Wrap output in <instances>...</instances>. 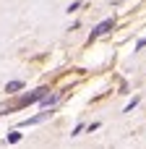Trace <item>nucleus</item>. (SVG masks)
Instances as JSON below:
<instances>
[{"instance_id": "20e7f679", "label": "nucleus", "mask_w": 146, "mask_h": 149, "mask_svg": "<svg viewBox=\"0 0 146 149\" xmlns=\"http://www.w3.org/2000/svg\"><path fill=\"white\" fill-rule=\"evenodd\" d=\"M24 89V81H10V84H5V92L8 94H16V92H21Z\"/></svg>"}, {"instance_id": "423d86ee", "label": "nucleus", "mask_w": 146, "mask_h": 149, "mask_svg": "<svg viewBox=\"0 0 146 149\" xmlns=\"http://www.w3.org/2000/svg\"><path fill=\"white\" fill-rule=\"evenodd\" d=\"M8 141H10V144L21 141V134H18V131H10V134H8Z\"/></svg>"}, {"instance_id": "1a4fd4ad", "label": "nucleus", "mask_w": 146, "mask_h": 149, "mask_svg": "<svg viewBox=\"0 0 146 149\" xmlns=\"http://www.w3.org/2000/svg\"><path fill=\"white\" fill-rule=\"evenodd\" d=\"M81 131H84V123H78V126H76V128H73V134H71V136H78V134H81Z\"/></svg>"}, {"instance_id": "f257e3e1", "label": "nucleus", "mask_w": 146, "mask_h": 149, "mask_svg": "<svg viewBox=\"0 0 146 149\" xmlns=\"http://www.w3.org/2000/svg\"><path fill=\"white\" fill-rule=\"evenodd\" d=\"M47 92H50L47 86H39L37 92H29V94H24V97L16 102V107H29V105H34V102H42V100L47 97Z\"/></svg>"}, {"instance_id": "7ed1b4c3", "label": "nucleus", "mask_w": 146, "mask_h": 149, "mask_svg": "<svg viewBox=\"0 0 146 149\" xmlns=\"http://www.w3.org/2000/svg\"><path fill=\"white\" fill-rule=\"evenodd\" d=\"M60 97H63L60 92H57V94H47V97H44V100L39 102V105H42V110H50V113H52V107H55V105L60 102Z\"/></svg>"}, {"instance_id": "39448f33", "label": "nucleus", "mask_w": 146, "mask_h": 149, "mask_svg": "<svg viewBox=\"0 0 146 149\" xmlns=\"http://www.w3.org/2000/svg\"><path fill=\"white\" fill-rule=\"evenodd\" d=\"M138 102H141V97H133V100H131V102L125 105V113H131V110H133V107H136Z\"/></svg>"}, {"instance_id": "6e6552de", "label": "nucleus", "mask_w": 146, "mask_h": 149, "mask_svg": "<svg viewBox=\"0 0 146 149\" xmlns=\"http://www.w3.org/2000/svg\"><path fill=\"white\" fill-rule=\"evenodd\" d=\"M144 47H146V37H141V39L136 42V50H144Z\"/></svg>"}, {"instance_id": "0eeeda50", "label": "nucleus", "mask_w": 146, "mask_h": 149, "mask_svg": "<svg viewBox=\"0 0 146 149\" xmlns=\"http://www.w3.org/2000/svg\"><path fill=\"white\" fill-rule=\"evenodd\" d=\"M78 8H81V3H78V0H73V3H71V5H68V13H76V10H78Z\"/></svg>"}, {"instance_id": "f03ea898", "label": "nucleus", "mask_w": 146, "mask_h": 149, "mask_svg": "<svg viewBox=\"0 0 146 149\" xmlns=\"http://www.w3.org/2000/svg\"><path fill=\"white\" fill-rule=\"evenodd\" d=\"M112 26H115V18H104V21H102V24H99V26H97V29L91 31V37H89V42H94L97 37H102V34H107V31H110Z\"/></svg>"}]
</instances>
